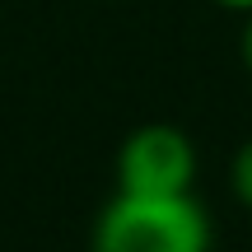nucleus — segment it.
<instances>
[{"label": "nucleus", "instance_id": "nucleus-1", "mask_svg": "<svg viewBox=\"0 0 252 252\" xmlns=\"http://www.w3.org/2000/svg\"><path fill=\"white\" fill-rule=\"evenodd\" d=\"M89 252H210V215L191 191L178 196L117 191L94 220Z\"/></svg>", "mask_w": 252, "mask_h": 252}, {"label": "nucleus", "instance_id": "nucleus-2", "mask_svg": "<svg viewBox=\"0 0 252 252\" xmlns=\"http://www.w3.org/2000/svg\"><path fill=\"white\" fill-rule=\"evenodd\" d=\"M196 182V145L182 126L145 122L117 150V191L135 196H178Z\"/></svg>", "mask_w": 252, "mask_h": 252}, {"label": "nucleus", "instance_id": "nucleus-3", "mask_svg": "<svg viewBox=\"0 0 252 252\" xmlns=\"http://www.w3.org/2000/svg\"><path fill=\"white\" fill-rule=\"evenodd\" d=\"M229 187H234V196L252 210V135H248L243 145H238L234 163H229Z\"/></svg>", "mask_w": 252, "mask_h": 252}, {"label": "nucleus", "instance_id": "nucleus-4", "mask_svg": "<svg viewBox=\"0 0 252 252\" xmlns=\"http://www.w3.org/2000/svg\"><path fill=\"white\" fill-rule=\"evenodd\" d=\"M238 56H243V65L252 70V9H248V24H243V37H238Z\"/></svg>", "mask_w": 252, "mask_h": 252}, {"label": "nucleus", "instance_id": "nucleus-5", "mask_svg": "<svg viewBox=\"0 0 252 252\" xmlns=\"http://www.w3.org/2000/svg\"><path fill=\"white\" fill-rule=\"evenodd\" d=\"M215 5H224V9H238V14H248V9H252V0H215Z\"/></svg>", "mask_w": 252, "mask_h": 252}]
</instances>
